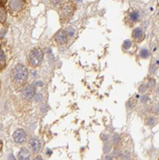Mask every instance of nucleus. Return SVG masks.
I'll return each instance as SVG.
<instances>
[{
    "label": "nucleus",
    "mask_w": 159,
    "mask_h": 160,
    "mask_svg": "<svg viewBox=\"0 0 159 160\" xmlns=\"http://www.w3.org/2000/svg\"><path fill=\"white\" fill-rule=\"evenodd\" d=\"M0 145H1V141H0Z\"/></svg>",
    "instance_id": "c9c22d12"
},
{
    "label": "nucleus",
    "mask_w": 159,
    "mask_h": 160,
    "mask_svg": "<svg viewBox=\"0 0 159 160\" xmlns=\"http://www.w3.org/2000/svg\"><path fill=\"white\" fill-rule=\"evenodd\" d=\"M145 124L149 127H154L157 124V118L154 116V115L148 116L145 119Z\"/></svg>",
    "instance_id": "ddd939ff"
},
{
    "label": "nucleus",
    "mask_w": 159,
    "mask_h": 160,
    "mask_svg": "<svg viewBox=\"0 0 159 160\" xmlns=\"http://www.w3.org/2000/svg\"><path fill=\"white\" fill-rule=\"evenodd\" d=\"M66 31H67V33H68V35H70V38L73 37V35H74L75 30H74V28H73V27H68L67 29H66Z\"/></svg>",
    "instance_id": "bb28decb"
},
{
    "label": "nucleus",
    "mask_w": 159,
    "mask_h": 160,
    "mask_svg": "<svg viewBox=\"0 0 159 160\" xmlns=\"http://www.w3.org/2000/svg\"><path fill=\"white\" fill-rule=\"evenodd\" d=\"M21 94H22V97H23V99L27 101L32 100L34 96L36 95V86H35L34 84H27V86L22 89Z\"/></svg>",
    "instance_id": "423d86ee"
},
{
    "label": "nucleus",
    "mask_w": 159,
    "mask_h": 160,
    "mask_svg": "<svg viewBox=\"0 0 159 160\" xmlns=\"http://www.w3.org/2000/svg\"><path fill=\"white\" fill-rule=\"evenodd\" d=\"M136 105H137V98L131 97L127 100V102L126 103V108L129 110H130V109H133L136 106Z\"/></svg>",
    "instance_id": "f8f14e48"
},
{
    "label": "nucleus",
    "mask_w": 159,
    "mask_h": 160,
    "mask_svg": "<svg viewBox=\"0 0 159 160\" xmlns=\"http://www.w3.org/2000/svg\"><path fill=\"white\" fill-rule=\"evenodd\" d=\"M131 46H132V42L130 41H124V43H123V49L125 51L130 50V49L131 48Z\"/></svg>",
    "instance_id": "6ab92c4d"
},
{
    "label": "nucleus",
    "mask_w": 159,
    "mask_h": 160,
    "mask_svg": "<svg viewBox=\"0 0 159 160\" xmlns=\"http://www.w3.org/2000/svg\"><path fill=\"white\" fill-rule=\"evenodd\" d=\"M131 37L133 38V41L136 42H141L144 41L145 38V33L143 29L141 27H137V28H134L133 31L131 33Z\"/></svg>",
    "instance_id": "6e6552de"
},
{
    "label": "nucleus",
    "mask_w": 159,
    "mask_h": 160,
    "mask_svg": "<svg viewBox=\"0 0 159 160\" xmlns=\"http://www.w3.org/2000/svg\"><path fill=\"white\" fill-rule=\"evenodd\" d=\"M9 0H0V5H5Z\"/></svg>",
    "instance_id": "7c9ffc66"
},
{
    "label": "nucleus",
    "mask_w": 159,
    "mask_h": 160,
    "mask_svg": "<svg viewBox=\"0 0 159 160\" xmlns=\"http://www.w3.org/2000/svg\"><path fill=\"white\" fill-rule=\"evenodd\" d=\"M0 65L3 67L5 65V54H4V51L2 49H0Z\"/></svg>",
    "instance_id": "412c9836"
},
{
    "label": "nucleus",
    "mask_w": 159,
    "mask_h": 160,
    "mask_svg": "<svg viewBox=\"0 0 159 160\" xmlns=\"http://www.w3.org/2000/svg\"><path fill=\"white\" fill-rule=\"evenodd\" d=\"M121 157H122V159H130V153L126 150L123 154H121Z\"/></svg>",
    "instance_id": "a878e982"
},
{
    "label": "nucleus",
    "mask_w": 159,
    "mask_h": 160,
    "mask_svg": "<svg viewBox=\"0 0 159 160\" xmlns=\"http://www.w3.org/2000/svg\"><path fill=\"white\" fill-rule=\"evenodd\" d=\"M138 90L140 93H145L146 91L148 90V86H147V84L146 83H142V84H140L139 87H138Z\"/></svg>",
    "instance_id": "b1692460"
},
{
    "label": "nucleus",
    "mask_w": 159,
    "mask_h": 160,
    "mask_svg": "<svg viewBox=\"0 0 159 160\" xmlns=\"http://www.w3.org/2000/svg\"><path fill=\"white\" fill-rule=\"evenodd\" d=\"M35 86H43V83H41V82H38V83H35Z\"/></svg>",
    "instance_id": "2f4dec72"
},
{
    "label": "nucleus",
    "mask_w": 159,
    "mask_h": 160,
    "mask_svg": "<svg viewBox=\"0 0 159 160\" xmlns=\"http://www.w3.org/2000/svg\"><path fill=\"white\" fill-rule=\"evenodd\" d=\"M18 159L19 160H28L31 158V153L29 152V150L27 149H21L20 152L18 153Z\"/></svg>",
    "instance_id": "9b49d317"
},
{
    "label": "nucleus",
    "mask_w": 159,
    "mask_h": 160,
    "mask_svg": "<svg viewBox=\"0 0 159 160\" xmlns=\"http://www.w3.org/2000/svg\"><path fill=\"white\" fill-rule=\"evenodd\" d=\"M121 141V136L119 134H114L112 137H111V142L113 145H118L119 143H120Z\"/></svg>",
    "instance_id": "a211bd4d"
},
{
    "label": "nucleus",
    "mask_w": 159,
    "mask_h": 160,
    "mask_svg": "<svg viewBox=\"0 0 159 160\" xmlns=\"http://www.w3.org/2000/svg\"><path fill=\"white\" fill-rule=\"evenodd\" d=\"M42 99H43L42 94H36L34 96V101L36 102V103H39V102H41Z\"/></svg>",
    "instance_id": "393cba45"
},
{
    "label": "nucleus",
    "mask_w": 159,
    "mask_h": 160,
    "mask_svg": "<svg viewBox=\"0 0 159 160\" xmlns=\"http://www.w3.org/2000/svg\"><path fill=\"white\" fill-rule=\"evenodd\" d=\"M139 14H138V12H136V11H132L130 12L129 15H127V22H130L131 24H134L136 23V22H138L139 21Z\"/></svg>",
    "instance_id": "9d476101"
},
{
    "label": "nucleus",
    "mask_w": 159,
    "mask_h": 160,
    "mask_svg": "<svg viewBox=\"0 0 159 160\" xmlns=\"http://www.w3.org/2000/svg\"><path fill=\"white\" fill-rule=\"evenodd\" d=\"M111 148H112V145L110 143H107V141H105V143L104 145V152L105 153H110V150H111Z\"/></svg>",
    "instance_id": "aec40b11"
},
{
    "label": "nucleus",
    "mask_w": 159,
    "mask_h": 160,
    "mask_svg": "<svg viewBox=\"0 0 159 160\" xmlns=\"http://www.w3.org/2000/svg\"><path fill=\"white\" fill-rule=\"evenodd\" d=\"M108 138H109V135H107V134H102V136H101V139L103 140L104 142L107 141Z\"/></svg>",
    "instance_id": "c85d7f7f"
},
{
    "label": "nucleus",
    "mask_w": 159,
    "mask_h": 160,
    "mask_svg": "<svg viewBox=\"0 0 159 160\" xmlns=\"http://www.w3.org/2000/svg\"><path fill=\"white\" fill-rule=\"evenodd\" d=\"M13 138H14L15 142L17 144H23L25 143L26 139H27V134H26V131L24 130H16L14 134H13Z\"/></svg>",
    "instance_id": "0eeeda50"
},
{
    "label": "nucleus",
    "mask_w": 159,
    "mask_h": 160,
    "mask_svg": "<svg viewBox=\"0 0 159 160\" xmlns=\"http://www.w3.org/2000/svg\"><path fill=\"white\" fill-rule=\"evenodd\" d=\"M26 6V0H9L8 1V10L11 14H18L24 10Z\"/></svg>",
    "instance_id": "20e7f679"
},
{
    "label": "nucleus",
    "mask_w": 159,
    "mask_h": 160,
    "mask_svg": "<svg viewBox=\"0 0 159 160\" xmlns=\"http://www.w3.org/2000/svg\"><path fill=\"white\" fill-rule=\"evenodd\" d=\"M41 147H42V143L38 138H33L32 140H31L30 148L34 153H38L39 150H41Z\"/></svg>",
    "instance_id": "1a4fd4ad"
},
{
    "label": "nucleus",
    "mask_w": 159,
    "mask_h": 160,
    "mask_svg": "<svg viewBox=\"0 0 159 160\" xmlns=\"http://www.w3.org/2000/svg\"><path fill=\"white\" fill-rule=\"evenodd\" d=\"M151 111H152V113L154 114V115H158V114H159V103H154V104L152 105Z\"/></svg>",
    "instance_id": "f3484780"
},
{
    "label": "nucleus",
    "mask_w": 159,
    "mask_h": 160,
    "mask_svg": "<svg viewBox=\"0 0 159 160\" xmlns=\"http://www.w3.org/2000/svg\"><path fill=\"white\" fill-rule=\"evenodd\" d=\"M7 10L4 5H0V23H4L7 20Z\"/></svg>",
    "instance_id": "4468645a"
},
{
    "label": "nucleus",
    "mask_w": 159,
    "mask_h": 160,
    "mask_svg": "<svg viewBox=\"0 0 159 160\" xmlns=\"http://www.w3.org/2000/svg\"><path fill=\"white\" fill-rule=\"evenodd\" d=\"M70 35H68L66 29H60L58 32L56 33L55 37H54V41L56 43H58L59 45H64L68 42Z\"/></svg>",
    "instance_id": "39448f33"
},
{
    "label": "nucleus",
    "mask_w": 159,
    "mask_h": 160,
    "mask_svg": "<svg viewBox=\"0 0 159 160\" xmlns=\"http://www.w3.org/2000/svg\"><path fill=\"white\" fill-rule=\"evenodd\" d=\"M66 1H67V0H51V4H52V6L60 8Z\"/></svg>",
    "instance_id": "dca6fc26"
},
{
    "label": "nucleus",
    "mask_w": 159,
    "mask_h": 160,
    "mask_svg": "<svg viewBox=\"0 0 159 160\" xmlns=\"http://www.w3.org/2000/svg\"><path fill=\"white\" fill-rule=\"evenodd\" d=\"M28 79V70L23 64H17L12 71V80L15 86H22Z\"/></svg>",
    "instance_id": "f03ea898"
},
{
    "label": "nucleus",
    "mask_w": 159,
    "mask_h": 160,
    "mask_svg": "<svg viewBox=\"0 0 159 160\" xmlns=\"http://www.w3.org/2000/svg\"><path fill=\"white\" fill-rule=\"evenodd\" d=\"M105 159H113V158H112L111 155H107V156H105Z\"/></svg>",
    "instance_id": "473e14b6"
},
{
    "label": "nucleus",
    "mask_w": 159,
    "mask_h": 160,
    "mask_svg": "<svg viewBox=\"0 0 159 160\" xmlns=\"http://www.w3.org/2000/svg\"><path fill=\"white\" fill-rule=\"evenodd\" d=\"M43 60V52L41 49L39 48H34L32 51L30 52L28 56V61L29 64L33 67H38L41 64Z\"/></svg>",
    "instance_id": "7ed1b4c3"
},
{
    "label": "nucleus",
    "mask_w": 159,
    "mask_h": 160,
    "mask_svg": "<svg viewBox=\"0 0 159 160\" xmlns=\"http://www.w3.org/2000/svg\"><path fill=\"white\" fill-rule=\"evenodd\" d=\"M147 86H148V89L149 88H154L155 87V84H156V81H155V79H153V78H149L148 80V82H147Z\"/></svg>",
    "instance_id": "2eb2a0df"
},
{
    "label": "nucleus",
    "mask_w": 159,
    "mask_h": 160,
    "mask_svg": "<svg viewBox=\"0 0 159 160\" xmlns=\"http://www.w3.org/2000/svg\"><path fill=\"white\" fill-rule=\"evenodd\" d=\"M140 102H141V104H142V105H147L149 102V97L148 95H144V96L141 97Z\"/></svg>",
    "instance_id": "5701e85b"
},
{
    "label": "nucleus",
    "mask_w": 159,
    "mask_h": 160,
    "mask_svg": "<svg viewBox=\"0 0 159 160\" xmlns=\"http://www.w3.org/2000/svg\"><path fill=\"white\" fill-rule=\"evenodd\" d=\"M121 154L120 150H115L113 152V157H121Z\"/></svg>",
    "instance_id": "cd10ccee"
},
{
    "label": "nucleus",
    "mask_w": 159,
    "mask_h": 160,
    "mask_svg": "<svg viewBox=\"0 0 159 160\" xmlns=\"http://www.w3.org/2000/svg\"><path fill=\"white\" fill-rule=\"evenodd\" d=\"M140 56L141 58H143V59H147V58L149 57V51L147 50V49H142L140 52Z\"/></svg>",
    "instance_id": "4be33fe9"
},
{
    "label": "nucleus",
    "mask_w": 159,
    "mask_h": 160,
    "mask_svg": "<svg viewBox=\"0 0 159 160\" xmlns=\"http://www.w3.org/2000/svg\"><path fill=\"white\" fill-rule=\"evenodd\" d=\"M158 159H159V158H158Z\"/></svg>",
    "instance_id": "e433bc0d"
},
{
    "label": "nucleus",
    "mask_w": 159,
    "mask_h": 160,
    "mask_svg": "<svg viewBox=\"0 0 159 160\" xmlns=\"http://www.w3.org/2000/svg\"><path fill=\"white\" fill-rule=\"evenodd\" d=\"M77 11V5L74 1L67 0L59 8V15L61 24H66L72 19Z\"/></svg>",
    "instance_id": "f257e3e1"
},
{
    "label": "nucleus",
    "mask_w": 159,
    "mask_h": 160,
    "mask_svg": "<svg viewBox=\"0 0 159 160\" xmlns=\"http://www.w3.org/2000/svg\"><path fill=\"white\" fill-rule=\"evenodd\" d=\"M155 91H156V93L157 94H159V84L156 86V89H155Z\"/></svg>",
    "instance_id": "72a5a7b5"
},
{
    "label": "nucleus",
    "mask_w": 159,
    "mask_h": 160,
    "mask_svg": "<svg viewBox=\"0 0 159 160\" xmlns=\"http://www.w3.org/2000/svg\"><path fill=\"white\" fill-rule=\"evenodd\" d=\"M155 69H156V66H155V65H153V64H152V66H151V72L153 73L154 71H155Z\"/></svg>",
    "instance_id": "c756f323"
},
{
    "label": "nucleus",
    "mask_w": 159,
    "mask_h": 160,
    "mask_svg": "<svg viewBox=\"0 0 159 160\" xmlns=\"http://www.w3.org/2000/svg\"><path fill=\"white\" fill-rule=\"evenodd\" d=\"M41 158H42V157H40V156H38V157H37L36 159H41Z\"/></svg>",
    "instance_id": "f704fd0d"
}]
</instances>
